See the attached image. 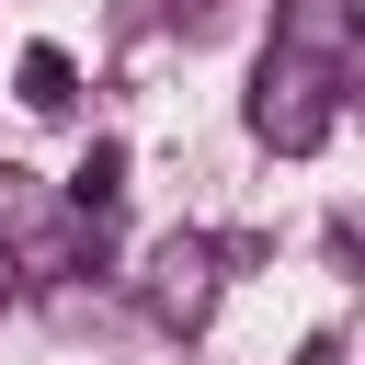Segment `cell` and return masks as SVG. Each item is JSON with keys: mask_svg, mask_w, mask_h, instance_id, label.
Returning <instances> with one entry per match:
<instances>
[{"mask_svg": "<svg viewBox=\"0 0 365 365\" xmlns=\"http://www.w3.org/2000/svg\"><path fill=\"white\" fill-rule=\"evenodd\" d=\"M68 205H80V217H91V228H103V217H114V205H125V148H114V137H91V160H80V171H68Z\"/></svg>", "mask_w": 365, "mask_h": 365, "instance_id": "4", "label": "cell"}, {"mask_svg": "<svg viewBox=\"0 0 365 365\" xmlns=\"http://www.w3.org/2000/svg\"><path fill=\"white\" fill-rule=\"evenodd\" d=\"M331 80L342 68H319V57H262V80H251V137L262 148H285V160H308L319 137H331Z\"/></svg>", "mask_w": 365, "mask_h": 365, "instance_id": "1", "label": "cell"}, {"mask_svg": "<svg viewBox=\"0 0 365 365\" xmlns=\"http://www.w3.org/2000/svg\"><path fill=\"white\" fill-rule=\"evenodd\" d=\"M274 46H285V57H319V68H342V57L365 46V11H354V0H285Z\"/></svg>", "mask_w": 365, "mask_h": 365, "instance_id": "3", "label": "cell"}, {"mask_svg": "<svg viewBox=\"0 0 365 365\" xmlns=\"http://www.w3.org/2000/svg\"><path fill=\"white\" fill-rule=\"evenodd\" d=\"M11 217H34V171H0V228Z\"/></svg>", "mask_w": 365, "mask_h": 365, "instance_id": "6", "label": "cell"}, {"mask_svg": "<svg viewBox=\"0 0 365 365\" xmlns=\"http://www.w3.org/2000/svg\"><path fill=\"white\" fill-rule=\"evenodd\" d=\"M297 365H342V342H308V354H297Z\"/></svg>", "mask_w": 365, "mask_h": 365, "instance_id": "7", "label": "cell"}, {"mask_svg": "<svg viewBox=\"0 0 365 365\" xmlns=\"http://www.w3.org/2000/svg\"><path fill=\"white\" fill-rule=\"evenodd\" d=\"M148 308L171 319V331H194L205 308H217V240H160V262H148Z\"/></svg>", "mask_w": 365, "mask_h": 365, "instance_id": "2", "label": "cell"}, {"mask_svg": "<svg viewBox=\"0 0 365 365\" xmlns=\"http://www.w3.org/2000/svg\"><path fill=\"white\" fill-rule=\"evenodd\" d=\"M0 274H11V251H0Z\"/></svg>", "mask_w": 365, "mask_h": 365, "instance_id": "8", "label": "cell"}, {"mask_svg": "<svg viewBox=\"0 0 365 365\" xmlns=\"http://www.w3.org/2000/svg\"><path fill=\"white\" fill-rule=\"evenodd\" d=\"M11 80H23V103H34V114H68V103H80L68 46H23V68H11Z\"/></svg>", "mask_w": 365, "mask_h": 365, "instance_id": "5", "label": "cell"}]
</instances>
